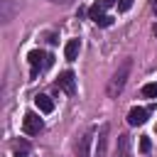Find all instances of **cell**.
<instances>
[{
    "label": "cell",
    "instance_id": "6da1fadb",
    "mask_svg": "<svg viewBox=\"0 0 157 157\" xmlns=\"http://www.w3.org/2000/svg\"><path fill=\"white\" fill-rule=\"evenodd\" d=\"M27 61H29V66H32V76H37L39 69H44V66L52 64V56H47L42 49H32V52L27 54Z\"/></svg>",
    "mask_w": 157,
    "mask_h": 157
},
{
    "label": "cell",
    "instance_id": "7a4b0ae2",
    "mask_svg": "<svg viewBox=\"0 0 157 157\" xmlns=\"http://www.w3.org/2000/svg\"><path fill=\"white\" fill-rule=\"evenodd\" d=\"M128 71H130V61H123V66H120V71H115V76H113V81H110V86H108V93H110V96H118V93L123 91V86H125V76H128Z\"/></svg>",
    "mask_w": 157,
    "mask_h": 157
},
{
    "label": "cell",
    "instance_id": "3957f363",
    "mask_svg": "<svg viewBox=\"0 0 157 157\" xmlns=\"http://www.w3.org/2000/svg\"><path fill=\"white\" fill-rule=\"evenodd\" d=\"M39 130H42V118L34 110H27L25 118H22V132L25 135H37Z\"/></svg>",
    "mask_w": 157,
    "mask_h": 157
},
{
    "label": "cell",
    "instance_id": "277c9868",
    "mask_svg": "<svg viewBox=\"0 0 157 157\" xmlns=\"http://www.w3.org/2000/svg\"><path fill=\"white\" fill-rule=\"evenodd\" d=\"M56 88H61L64 93L74 96V93H76V78H74V71H61L59 78H56Z\"/></svg>",
    "mask_w": 157,
    "mask_h": 157
},
{
    "label": "cell",
    "instance_id": "5b68a950",
    "mask_svg": "<svg viewBox=\"0 0 157 157\" xmlns=\"http://www.w3.org/2000/svg\"><path fill=\"white\" fill-rule=\"evenodd\" d=\"M147 115H150L147 108H137V105H135V108L128 110V123H130V125H142V123L147 120Z\"/></svg>",
    "mask_w": 157,
    "mask_h": 157
},
{
    "label": "cell",
    "instance_id": "8992f818",
    "mask_svg": "<svg viewBox=\"0 0 157 157\" xmlns=\"http://www.w3.org/2000/svg\"><path fill=\"white\" fill-rule=\"evenodd\" d=\"M91 140H93V130H88V132L81 135L78 145H76V157H91V155H88V150H91Z\"/></svg>",
    "mask_w": 157,
    "mask_h": 157
},
{
    "label": "cell",
    "instance_id": "52a82bcc",
    "mask_svg": "<svg viewBox=\"0 0 157 157\" xmlns=\"http://www.w3.org/2000/svg\"><path fill=\"white\" fill-rule=\"evenodd\" d=\"M105 147H108V125H103L101 132H98V142H96L93 157H105Z\"/></svg>",
    "mask_w": 157,
    "mask_h": 157
},
{
    "label": "cell",
    "instance_id": "ba28073f",
    "mask_svg": "<svg viewBox=\"0 0 157 157\" xmlns=\"http://www.w3.org/2000/svg\"><path fill=\"white\" fill-rule=\"evenodd\" d=\"M78 52H81V42H78V39H69L66 47H64V56H66L69 61H74V59L78 56Z\"/></svg>",
    "mask_w": 157,
    "mask_h": 157
},
{
    "label": "cell",
    "instance_id": "9c48e42d",
    "mask_svg": "<svg viewBox=\"0 0 157 157\" xmlns=\"http://www.w3.org/2000/svg\"><path fill=\"white\" fill-rule=\"evenodd\" d=\"M34 105H37L42 113H52V110H54V101H52L49 96H44V93L34 96Z\"/></svg>",
    "mask_w": 157,
    "mask_h": 157
},
{
    "label": "cell",
    "instance_id": "30bf717a",
    "mask_svg": "<svg viewBox=\"0 0 157 157\" xmlns=\"http://www.w3.org/2000/svg\"><path fill=\"white\" fill-rule=\"evenodd\" d=\"M105 7H108V5H105L103 0H101V2H93V5L88 7V17H91L93 22H98V20L103 17V10H105Z\"/></svg>",
    "mask_w": 157,
    "mask_h": 157
},
{
    "label": "cell",
    "instance_id": "8fae6325",
    "mask_svg": "<svg viewBox=\"0 0 157 157\" xmlns=\"http://www.w3.org/2000/svg\"><path fill=\"white\" fill-rule=\"evenodd\" d=\"M142 96L145 98H157V83H145L142 86Z\"/></svg>",
    "mask_w": 157,
    "mask_h": 157
},
{
    "label": "cell",
    "instance_id": "7c38bea8",
    "mask_svg": "<svg viewBox=\"0 0 157 157\" xmlns=\"http://www.w3.org/2000/svg\"><path fill=\"white\" fill-rule=\"evenodd\" d=\"M150 147H152L150 137H147V135H142V137H140V152H150Z\"/></svg>",
    "mask_w": 157,
    "mask_h": 157
},
{
    "label": "cell",
    "instance_id": "4fadbf2b",
    "mask_svg": "<svg viewBox=\"0 0 157 157\" xmlns=\"http://www.w3.org/2000/svg\"><path fill=\"white\" fill-rule=\"evenodd\" d=\"M130 7H132V0H118V10L120 12H128Z\"/></svg>",
    "mask_w": 157,
    "mask_h": 157
},
{
    "label": "cell",
    "instance_id": "5bb4252c",
    "mask_svg": "<svg viewBox=\"0 0 157 157\" xmlns=\"http://www.w3.org/2000/svg\"><path fill=\"white\" fill-rule=\"evenodd\" d=\"M110 22H113V17H108V15H103V17H101V20L96 22V25H101V27H110Z\"/></svg>",
    "mask_w": 157,
    "mask_h": 157
},
{
    "label": "cell",
    "instance_id": "9a60e30c",
    "mask_svg": "<svg viewBox=\"0 0 157 157\" xmlns=\"http://www.w3.org/2000/svg\"><path fill=\"white\" fill-rule=\"evenodd\" d=\"M103 2H105V5H115L118 0H103Z\"/></svg>",
    "mask_w": 157,
    "mask_h": 157
},
{
    "label": "cell",
    "instance_id": "2e32d148",
    "mask_svg": "<svg viewBox=\"0 0 157 157\" xmlns=\"http://www.w3.org/2000/svg\"><path fill=\"white\" fill-rule=\"evenodd\" d=\"M15 157H27V155H25V152H17V155H15Z\"/></svg>",
    "mask_w": 157,
    "mask_h": 157
},
{
    "label": "cell",
    "instance_id": "e0dca14e",
    "mask_svg": "<svg viewBox=\"0 0 157 157\" xmlns=\"http://www.w3.org/2000/svg\"><path fill=\"white\" fill-rule=\"evenodd\" d=\"M152 32H155V37H157V25H155V27H152Z\"/></svg>",
    "mask_w": 157,
    "mask_h": 157
},
{
    "label": "cell",
    "instance_id": "ac0fdd59",
    "mask_svg": "<svg viewBox=\"0 0 157 157\" xmlns=\"http://www.w3.org/2000/svg\"><path fill=\"white\" fill-rule=\"evenodd\" d=\"M152 7H155V12H157V0H155V5H152Z\"/></svg>",
    "mask_w": 157,
    "mask_h": 157
}]
</instances>
